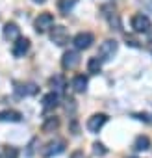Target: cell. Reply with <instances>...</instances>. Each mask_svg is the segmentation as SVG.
I'll return each instance as SVG.
<instances>
[{
  "label": "cell",
  "instance_id": "ffe728a7",
  "mask_svg": "<svg viewBox=\"0 0 152 158\" xmlns=\"http://www.w3.org/2000/svg\"><path fill=\"white\" fill-rule=\"evenodd\" d=\"M74 4H76V0H59V2H58V8H59V11H61L63 15H69V11L74 8Z\"/></svg>",
  "mask_w": 152,
  "mask_h": 158
},
{
  "label": "cell",
  "instance_id": "7c38bea8",
  "mask_svg": "<svg viewBox=\"0 0 152 158\" xmlns=\"http://www.w3.org/2000/svg\"><path fill=\"white\" fill-rule=\"evenodd\" d=\"M15 93L19 97H30V95H35L37 93V86L28 82V84H22V82H17L15 84Z\"/></svg>",
  "mask_w": 152,
  "mask_h": 158
},
{
  "label": "cell",
  "instance_id": "3957f363",
  "mask_svg": "<svg viewBox=\"0 0 152 158\" xmlns=\"http://www.w3.org/2000/svg\"><path fill=\"white\" fill-rule=\"evenodd\" d=\"M132 28H134V32H137V34H148L150 28H152V21H150L146 15L137 13V15L132 17Z\"/></svg>",
  "mask_w": 152,
  "mask_h": 158
},
{
  "label": "cell",
  "instance_id": "8992f818",
  "mask_svg": "<svg viewBox=\"0 0 152 158\" xmlns=\"http://www.w3.org/2000/svg\"><path fill=\"white\" fill-rule=\"evenodd\" d=\"M93 41H95V37H93L91 32H80V34L74 35L72 45H74L76 50H86V48H89L93 45Z\"/></svg>",
  "mask_w": 152,
  "mask_h": 158
},
{
  "label": "cell",
  "instance_id": "9a60e30c",
  "mask_svg": "<svg viewBox=\"0 0 152 158\" xmlns=\"http://www.w3.org/2000/svg\"><path fill=\"white\" fill-rule=\"evenodd\" d=\"M4 37H6L8 41H17V39L21 37L19 26H17L15 23H6V26H4Z\"/></svg>",
  "mask_w": 152,
  "mask_h": 158
},
{
  "label": "cell",
  "instance_id": "5bb4252c",
  "mask_svg": "<svg viewBox=\"0 0 152 158\" xmlns=\"http://www.w3.org/2000/svg\"><path fill=\"white\" fill-rule=\"evenodd\" d=\"M58 104H59V95H58V93L50 91V93H46V95L43 97V110H45V112L54 110Z\"/></svg>",
  "mask_w": 152,
  "mask_h": 158
},
{
  "label": "cell",
  "instance_id": "4316f807",
  "mask_svg": "<svg viewBox=\"0 0 152 158\" xmlns=\"http://www.w3.org/2000/svg\"><path fill=\"white\" fill-rule=\"evenodd\" d=\"M35 4H43V2H46V0H34Z\"/></svg>",
  "mask_w": 152,
  "mask_h": 158
},
{
  "label": "cell",
  "instance_id": "277c9868",
  "mask_svg": "<svg viewBox=\"0 0 152 158\" xmlns=\"http://www.w3.org/2000/svg\"><path fill=\"white\" fill-rule=\"evenodd\" d=\"M50 41L54 43V45H58V47H63V45H67L69 43V32H67V28L65 26H61V24H54L52 28H50Z\"/></svg>",
  "mask_w": 152,
  "mask_h": 158
},
{
  "label": "cell",
  "instance_id": "30bf717a",
  "mask_svg": "<svg viewBox=\"0 0 152 158\" xmlns=\"http://www.w3.org/2000/svg\"><path fill=\"white\" fill-rule=\"evenodd\" d=\"M30 50V39L28 37H19L13 43V56L15 58H24V54Z\"/></svg>",
  "mask_w": 152,
  "mask_h": 158
},
{
  "label": "cell",
  "instance_id": "603a6c76",
  "mask_svg": "<svg viewBox=\"0 0 152 158\" xmlns=\"http://www.w3.org/2000/svg\"><path fill=\"white\" fill-rule=\"evenodd\" d=\"M6 158H17V149L15 147H8L6 149Z\"/></svg>",
  "mask_w": 152,
  "mask_h": 158
},
{
  "label": "cell",
  "instance_id": "5b68a950",
  "mask_svg": "<svg viewBox=\"0 0 152 158\" xmlns=\"http://www.w3.org/2000/svg\"><path fill=\"white\" fill-rule=\"evenodd\" d=\"M34 26H35V32H37V34H45L46 30H50V28L54 26V15L48 13V11L39 13V17L35 19Z\"/></svg>",
  "mask_w": 152,
  "mask_h": 158
},
{
  "label": "cell",
  "instance_id": "9c48e42d",
  "mask_svg": "<svg viewBox=\"0 0 152 158\" xmlns=\"http://www.w3.org/2000/svg\"><path fill=\"white\" fill-rule=\"evenodd\" d=\"M102 11H106L104 15H106V19H108V24H110L113 30L121 32V30H122V23H121V17H119V13H117L115 10H111L110 6H104V8H102Z\"/></svg>",
  "mask_w": 152,
  "mask_h": 158
},
{
  "label": "cell",
  "instance_id": "d6986e66",
  "mask_svg": "<svg viewBox=\"0 0 152 158\" xmlns=\"http://www.w3.org/2000/svg\"><path fill=\"white\" fill-rule=\"evenodd\" d=\"M100 69H102V61H100L97 56L89 58V61H87V71L93 73V74H97V73H100Z\"/></svg>",
  "mask_w": 152,
  "mask_h": 158
},
{
  "label": "cell",
  "instance_id": "7a4b0ae2",
  "mask_svg": "<svg viewBox=\"0 0 152 158\" xmlns=\"http://www.w3.org/2000/svg\"><path fill=\"white\" fill-rule=\"evenodd\" d=\"M117 48H119V43L115 39H106L100 47H98V54L97 58L100 61H110L115 54H117Z\"/></svg>",
  "mask_w": 152,
  "mask_h": 158
},
{
  "label": "cell",
  "instance_id": "7402d4cb",
  "mask_svg": "<svg viewBox=\"0 0 152 158\" xmlns=\"http://www.w3.org/2000/svg\"><path fill=\"white\" fill-rule=\"evenodd\" d=\"M134 117L139 119V121H145V123H152V119H150L148 114H134Z\"/></svg>",
  "mask_w": 152,
  "mask_h": 158
},
{
  "label": "cell",
  "instance_id": "484cf974",
  "mask_svg": "<svg viewBox=\"0 0 152 158\" xmlns=\"http://www.w3.org/2000/svg\"><path fill=\"white\" fill-rule=\"evenodd\" d=\"M148 34H150V35H148V39H146V43H148V47L152 48V32H148Z\"/></svg>",
  "mask_w": 152,
  "mask_h": 158
},
{
  "label": "cell",
  "instance_id": "e0dca14e",
  "mask_svg": "<svg viewBox=\"0 0 152 158\" xmlns=\"http://www.w3.org/2000/svg\"><path fill=\"white\" fill-rule=\"evenodd\" d=\"M150 147V138L148 136H137L135 138V141H134V151L135 152H141V151H146Z\"/></svg>",
  "mask_w": 152,
  "mask_h": 158
},
{
  "label": "cell",
  "instance_id": "ba28073f",
  "mask_svg": "<svg viewBox=\"0 0 152 158\" xmlns=\"http://www.w3.org/2000/svg\"><path fill=\"white\" fill-rule=\"evenodd\" d=\"M78 63H80V54H78V50H67V52L63 54V58H61V67H63L65 71H70V69H74V67H78Z\"/></svg>",
  "mask_w": 152,
  "mask_h": 158
},
{
  "label": "cell",
  "instance_id": "44dd1931",
  "mask_svg": "<svg viewBox=\"0 0 152 158\" xmlns=\"http://www.w3.org/2000/svg\"><path fill=\"white\" fill-rule=\"evenodd\" d=\"M106 152H108V149H106L100 141H95V143H93V154H95V156H104Z\"/></svg>",
  "mask_w": 152,
  "mask_h": 158
},
{
  "label": "cell",
  "instance_id": "d4e9b609",
  "mask_svg": "<svg viewBox=\"0 0 152 158\" xmlns=\"http://www.w3.org/2000/svg\"><path fill=\"white\" fill-rule=\"evenodd\" d=\"M126 45H132V47H139V43H137L134 37H126Z\"/></svg>",
  "mask_w": 152,
  "mask_h": 158
},
{
  "label": "cell",
  "instance_id": "52a82bcc",
  "mask_svg": "<svg viewBox=\"0 0 152 158\" xmlns=\"http://www.w3.org/2000/svg\"><path fill=\"white\" fill-rule=\"evenodd\" d=\"M106 123H108V115L106 114H93L87 119V130L93 132V134H98Z\"/></svg>",
  "mask_w": 152,
  "mask_h": 158
},
{
  "label": "cell",
  "instance_id": "ac0fdd59",
  "mask_svg": "<svg viewBox=\"0 0 152 158\" xmlns=\"http://www.w3.org/2000/svg\"><path fill=\"white\" fill-rule=\"evenodd\" d=\"M58 127H59V119L52 115V117H46V119L43 121V127H41V130H43V132H54Z\"/></svg>",
  "mask_w": 152,
  "mask_h": 158
},
{
  "label": "cell",
  "instance_id": "2e32d148",
  "mask_svg": "<svg viewBox=\"0 0 152 158\" xmlns=\"http://www.w3.org/2000/svg\"><path fill=\"white\" fill-rule=\"evenodd\" d=\"M87 76H84V74H76L74 78H72V89L76 91V93H84L86 89H87Z\"/></svg>",
  "mask_w": 152,
  "mask_h": 158
},
{
  "label": "cell",
  "instance_id": "4fadbf2b",
  "mask_svg": "<svg viewBox=\"0 0 152 158\" xmlns=\"http://www.w3.org/2000/svg\"><path fill=\"white\" fill-rule=\"evenodd\" d=\"M22 121V114L17 110H4L0 112V123H19Z\"/></svg>",
  "mask_w": 152,
  "mask_h": 158
},
{
  "label": "cell",
  "instance_id": "8fae6325",
  "mask_svg": "<svg viewBox=\"0 0 152 158\" xmlns=\"http://www.w3.org/2000/svg\"><path fill=\"white\" fill-rule=\"evenodd\" d=\"M48 86L52 88V91L54 93H63L65 91V88H67V80H65V76L63 74H54L50 80H48Z\"/></svg>",
  "mask_w": 152,
  "mask_h": 158
},
{
  "label": "cell",
  "instance_id": "cb8c5ba5",
  "mask_svg": "<svg viewBox=\"0 0 152 158\" xmlns=\"http://www.w3.org/2000/svg\"><path fill=\"white\" fill-rule=\"evenodd\" d=\"M70 158H86V154H84L82 151H74V152L70 154Z\"/></svg>",
  "mask_w": 152,
  "mask_h": 158
},
{
  "label": "cell",
  "instance_id": "6da1fadb",
  "mask_svg": "<svg viewBox=\"0 0 152 158\" xmlns=\"http://www.w3.org/2000/svg\"><path fill=\"white\" fill-rule=\"evenodd\" d=\"M63 151H65V139L56 138V139H50V141L41 149V156H43V158H54V156L61 154Z\"/></svg>",
  "mask_w": 152,
  "mask_h": 158
}]
</instances>
